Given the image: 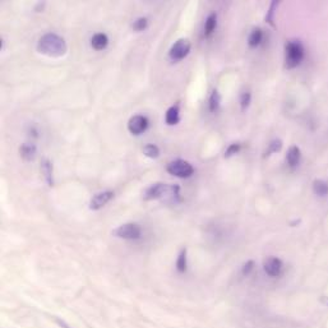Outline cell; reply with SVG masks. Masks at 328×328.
I'll return each mask as SVG.
<instances>
[{"label":"cell","instance_id":"cell-6","mask_svg":"<svg viewBox=\"0 0 328 328\" xmlns=\"http://www.w3.org/2000/svg\"><path fill=\"white\" fill-rule=\"evenodd\" d=\"M148 128V119L143 115H134L128 122V131L133 135H139Z\"/></svg>","mask_w":328,"mask_h":328},{"label":"cell","instance_id":"cell-18","mask_svg":"<svg viewBox=\"0 0 328 328\" xmlns=\"http://www.w3.org/2000/svg\"><path fill=\"white\" fill-rule=\"evenodd\" d=\"M221 104V95L217 90H213V92L211 93V97H209V110L212 113H215L218 108H220Z\"/></svg>","mask_w":328,"mask_h":328},{"label":"cell","instance_id":"cell-17","mask_svg":"<svg viewBox=\"0 0 328 328\" xmlns=\"http://www.w3.org/2000/svg\"><path fill=\"white\" fill-rule=\"evenodd\" d=\"M263 39V32L261 28H256V30L252 31V33L249 35V39H248V44L251 48H257L262 42Z\"/></svg>","mask_w":328,"mask_h":328},{"label":"cell","instance_id":"cell-3","mask_svg":"<svg viewBox=\"0 0 328 328\" xmlns=\"http://www.w3.org/2000/svg\"><path fill=\"white\" fill-rule=\"evenodd\" d=\"M166 170L170 175L176 176V178H189L194 173L193 166L184 160H174V161L169 162Z\"/></svg>","mask_w":328,"mask_h":328},{"label":"cell","instance_id":"cell-26","mask_svg":"<svg viewBox=\"0 0 328 328\" xmlns=\"http://www.w3.org/2000/svg\"><path fill=\"white\" fill-rule=\"evenodd\" d=\"M254 268V262L253 261H248L247 263L244 264V267H243V274H249L252 271H253Z\"/></svg>","mask_w":328,"mask_h":328},{"label":"cell","instance_id":"cell-24","mask_svg":"<svg viewBox=\"0 0 328 328\" xmlns=\"http://www.w3.org/2000/svg\"><path fill=\"white\" fill-rule=\"evenodd\" d=\"M240 148H242V144H240V143L230 144V146L227 147L226 151H225V157L229 158V157H231V156L236 155V153H238L239 151H240Z\"/></svg>","mask_w":328,"mask_h":328},{"label":"cell","instance_id":"cell-5","mask_svg":"<svg viewBox=\"0 0 328 328\" xmlns=\"http://www.w3.org/2000/svg\"><path fill=\"white\" fill-rule=\"evenodd\" d=\"M191 51V42L188 39H180L171 46L170 51H169V57L174 62L184 59Z\"/></svg>","mask_w":328,"mask_h":328},{"label":"cell","instance_id":"cell-22","mask_svg":"<svg viewBox=\"0 0 328 328\" xmlns=\"http://www.w3.org/2000/svg\"><path fill=\"white\" fill-rule=\"evenodd\" d=\"M147 26H148V19L142 17V18H138L137 21L133 23V30L137 31V32H140V31L146 30Z\"/></svg>","mask_w":328,"mask_h":328},{"label":"cell","instance_id":"cell-13","mask_svg":"<svg viewBox=\"0 0 328 328\" xmlns=\"http://www.w3.org/2000/svg\"><path fill=\"white\" fill-rule=\"evenodd\" d=\"M300 157H301L300 148L296 146L290 147L289 151H287V155H286L287 164H289L291 167L298 166L299 162H300Z\"/></svg>","mask_w":328,"mask_h":328},{"label":"cell","instance_id":"cell-4","mask_svg":"<svg viewBox=\"0 0 328 328\" xmlns=\"http://www.w3.org/2000/svg\"><path fill=\"white\" fill-rule=\"evenodd\" d=\"M113 234L117 236V238H120V239H126V240H135V239L140 238L142 230H140V227L138 226L137 224L129 222V224L120 225L118 229L114 230Z\"/></svg>","mask_w":328,"mask_h":328},{"label":"cell","instance_id":"cell-27","mask_svg":"<svg viewBox=\"0 0 328 328\" xmlns=\"http://www.w3.org/2000/svg\"><path fill=\"white\" fill-rule=\"evenodd\" d=\"M57 322H58V323H59V325H60V326H62V327H64V328H69V327H68V326H66V323H64V322H62V321H60V319H57Z\"/></svg>","mask_w":328,"mask_h":328},{"label":"cell","instance_id":"cell-20","mask_svg":"<svg viewBox=\"0 0 328 328\" xmlns=\"http://www.w3.org/2000/svg\"><path fill=\"white\" fill-rule=\"evenodd\" d=\"M143 153L149 158H157L160 156V148L156 144L148 143L143 147Z\"/></svg>","mask_w":328,"mask_h":328},{"label":"cell","instance_id":"cell-2","mask_svg":"<svg viewBox=\"0 0 328 328\" xmlns=\"http://www.w3.org/2000/svg\"><path fill=\"white\" fill-rule=\"evenodd\" d=\"M304 46L298 40H290L285 45V66L287 69L298 66L304 59Z\"/></svg>","mask_w":328,"mask_h":328},{"label":"cell","instance_id":"cell-21","mask_svg":"<svg viewBox=\"0 0 328 328\" xmlns=\"http://www.w3.org/2000/svg\"><path fill=\"white\" fill-rule=\"evenodd\" d=\"M281 148H282V142H281L280 139H273L271 143L268 144V149H267V152H265V156L278 152V151H281Z\"/></svg>","mask_w":328,"mask_h":328},{"label":"cell","instance_id":"cell-19","mask_svg":"<svg viewBox=\"0 0 328 328\" xmlns=\"http://www.w3.org/2000/svg\"><path fill=\"white\" fill-rule=\"evenodd\" d=\"M176 269L180 273H184L187 271V249H183L176 260Z\"/></svg>","mask_w":328,"mask_h":328},{"label":"cell","instance_id":"cell-12","mask_svg":"<svg viewBox=\"0 0 328 328\" xmlns=\"http://www.w3.org/2000/svg\"><path fill=\"white\" fill-rule=\"evenodd\" d=\"M91 45L95 50H104L109 45V37L105 33H96L91 39Z\"/></svg>","mask_w":328,"mask_h":328},{"label":"cell","instance_id":"cell-25","mask_svg":"<svg viewBox=\"0 0 328 328\" xmlns=\"http://www.w3.org/2000/svg\"><path fill=\"white\" fill-rule=\"evenodd\" d=\"M251 100H252V95L251 92H244L242 95V97H240V105H242V110H247L248 106H249V104H251Z\"/></svg>","mask_w":328,"mask_h":328},{"label":"cell","instance_id":"cell-23","mask_svg":"<svg viewBox=\"0 0 328 328\" xmlns=\"http://www.w3.org/2000/svg\"><path fill=\"white\" fill-rule=\"evenodd\" d=\"M278 3L277 1H272L271 3V6H269L268 12H267V15H265V21L268 22L269 24H271L272 27H274V23H273V15H274V9L277 8Z\"/></svg>","mask_w":328,"mask_h":328},{"label":"cell","instance_id":"cell-14","mask_svg":"<svg viewBox=\"0 0 328 328\" xmlns=\"http://www.w3.org/2000/svg\"><path fill=\"white\" fill-rule=\"evenodd\" d=\"M179 108L178 106H171L167 109L166 114H165V122L167 126H176L179 123Z\"/></svg>","mask_w":328,"mask_h":328},{"label":"cell","instance_id":"cell-11","mask_svg":"<svg viewBox=\"0 0 328 328\" xmlns=\"http://www.w3.org/2000/svg\"><path fill=\"white\" fill-rule=\"evenodd\" d=\"M41 173L42 175H44V178H45L49 187H53V185H54V179H53V164H51V161L48 160V158L42 160Z\"/></svg>","mask_w":328,"mask_h":328},{"label":"cell","instance_id":"cell-10","mask_svg":"<svg viewBox=\"0 0 328 328\" xmlns=\"http://www.w3.org/2000/svg\"><path fill=\"white\" fill-rule=\"evenodd\" d=\"M36 152L37 148L35 144L23 143L19 147V155H21V157L23 158V160H26V161H32L35 156H36Z\"/></svg>","mask_w":328,"mask_h":328},{"label":"cell","instance_id":"cell-7","mask_svg":"<svg viewBox=\"0 0 328 328\" xmlns=\"http://www.w3.org/2000/svg\"><path fill=\"white\" fill-rule=\"evenodd\" d=\"M263 269L271 277H277L282 271V261L277 257H268L263 262Z\"/></svg>","mask_w":328,"mask_h":328},{"label":"cell","instance_id":"cell-16","mask_svg":"<svg viewBox=\"0 0 328 328\" xmlns=\"http://www.w3.org/2000/svg\"><path fill=\"white\" fill-rule=\"evenodd\" d=\"M313 192L319 196V197H325L328 194V183L325 180L317 179L313 183Z\"/></svg>","mask_w":328,"mask_h":328},{"label":"cell","instance_id":"cell-9","mask_svg":"<svg viewBox=\"0 0 328 328\" xmlns=\"http://www.w3.org/2000/svg\"><path fill=\"white\" fill-rule=\"evenodd\" d=\"M167 191V185L162 184V183H156L152 184L151 187L146 189V192L143 193V199L144 200H153L157 199V198L162 197L164 193H166Z\"/></svg>","mask_w":328,"mask_h":328},{"label":"cell","instance_id":"cell-8","mask_svg":"<svg viewBox=\"0 0 328 328\" xmlns=\"http://www.w3.org/2000/svg\"><path fill=\"white\" fill-rule=\"evenodd\" d=\"M114 198L113 192H101V193L96 194L95 197L91 199L90 202V208L92 211H97V209H101L102 207H105Z\"/></svg>","mask_w":328,"mask_h":328},{"label":"cell","instance_id":"cell-15","mask_svg":"<svg viewBox=\"0 0 328 328\" xmlns=\"http://www.w3.org/2000/svg\"><path fill=\"white\" fill-rule=\"evenodd\" d=\"M216 26H217V14L216 13H211L207 17L206 23H204V35L206 36H211L212 32L215 31Z\"/></svg>","mask_w":328,"mask_h":328},{"label":"cell","instance_id":"cell-1","mask_svg":"<svg viewBox=\"0 0 328 328\" xmlns=\"http://www.w3.org/2000/svg\"><path fill=\"white\" fill-rule=\"evenodd\" d=\"M66 40L57 33H46L37 42V51L46 57L60 58L66 54Z\"/></svg>","mask_w":328,"mask_h":328}]
</instances>
